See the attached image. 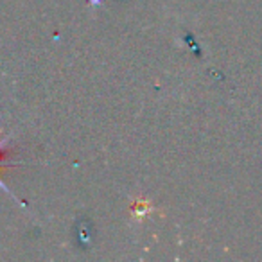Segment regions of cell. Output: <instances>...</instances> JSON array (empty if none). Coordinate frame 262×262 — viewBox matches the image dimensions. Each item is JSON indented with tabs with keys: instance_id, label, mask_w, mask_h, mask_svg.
Segmentation results:
<instances>
[{
	"instance_id": "6da1fadb",
	"label": "cell",
	"mask_w": 262,
	"mask_h": 262,
	"mask_svg": "<svg viewBox=\"0 0 262 262\" xmlns=\"http://www.w3.org/2000/svg\"><path fill=\"white\" fill-rule=\"evenodd\" d=\"M8 140H9V137H6V139H0V169H4V167H9V165H4V164H2V162L6 160V157H8V149H6V146H8ZM0 189L4 190L6 194H9V196H11L13 200H16V201H18V203L22 205V207H26V205H24L22 201H20L18 198H16L15 194H13L11 190L8 189V185H6V183L2 182V180H0Z\"/></svg>"
}]
</instances>
